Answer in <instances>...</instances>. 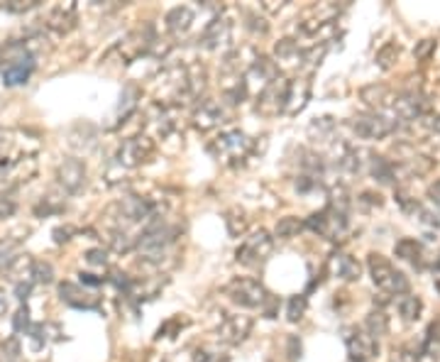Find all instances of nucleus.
Listing matches in <instances>:
<instances>
[{"instance_id": "nucleus-1", "label": "nucleus", "mask_w": 440, "mask_h": 362, "mask_svg": "<svg viewBox=\"0 0 440 362\" xmlns=\"http://www.w3.org/2000/svg\"><path fill=\"white\" fill-rule=\"evenodd\" d=\"M367 267H370L372 282H375L384 294H389V296H404V294H411L409 277H406L404 272H399V269L391 267V262L386 257L372 252L370 257H367Z\"/></svg>"}, {"instance_id": "nucleus-2", "label": "nucleus", "mask_w": 440, "mask_h": 362, "mask_svg": "<svg viewBox=\"0 0 440 362\" xmlns=\"http://www.w3.org/2000/svg\"><path fill=\"white\" fill-rule=\"evenodd\" d=\"M291 86H294V81H289L286 76H279L272 84H267L257 96V110L262 115H276L286 110L291 100Z\"/></svg>"}, {"instance_id": "nucleus-3", "label": "nucleus", "mask_w": 440, "mask_h": 362, "mask_svg": "<svg viewBox=\"0 0 440 362\" xmlns=\"http://www.w3.org/2000/svg\"><path fill=\"white\" fill-rule=\"evenodd\" d=\"M226 294L230 296L233 303H237V306L242 308H257L262 306V303L267 301V289L262 287L257 279H250V277H237L233 279L230 284L226 287Z\"/></svg>"}, {"instance_id": "nucleus-4", "label": "nucleus", "mask_w": 440, "mask_h": 362, "mask_svg": "<svg viewBox=\"0 0 440 362\" xmlns=\"http://www.w3.org/2000/svg\"><path fill=\"white\" fill-rule=\"evenodd\" d=\"M218 159H226V162H242L247 154L252 152V139L247 137L242 130H228L223 133L213 144H210Z\"/></svg>"}, {"instance_id": "nucleus-5", "label": "nucleus", "mask_w": 440, "mask_h": 362, "mask_svg": "<svg viewBox=\"0 0 440 362\" xmlns=\"http://www.w3.org/2000/svg\"><path fill=\"white\" fill-rule=\"evenodd\" d=\"M272 248H274L272 235L267 233L265 228H260V230H255L240 248H237L235 259L242 264H247V267H255V264L267 262V257L272 255Z\"/></svg>"}, {"instance_id": "nucleus-6", "label": "nucleus", "mask_w": 440, "mask_h": 362, "mask_svg": "<svg viewBox=\"0 0 440 362\" xmlns=\"http://www.w3.org/2000/svg\"><path fill=\"white\" fill-rule=\"evenodd\" d=\"M155 157V142L152 137H145V135H137V137H130L120 144L118 149V167H125V169H135L140 164L150 162Z\"/></svg>"}, {"instance_id": "nucleus-7", "label": "nucleus", "mask_w": 440, "mask_h": 362, "mask_svg": "<svg viewBox=\"0 0 440 362\" xmlns=\"http://www.w3.org/2000/svg\"><path fill=\"white\" fill-rule=\"evenodd\" d=\"M306 228H311L313 233L323 235L328 240H338L347 230V213H340L336 209H325L320 213H313L306 220Z\"/></svg>"}, {"instance_id": "nucleus-8", "label": "nucleus", "mask_w": 440, "mask_h": 362, "mask_svg": "<svg viewBox=\"0 0 440 362\" xmlns=\"http://www.w3.org/2000/svg\"><path fill=\"white\" fill-rule=\"evenodd\" d=\"M352 130L357 133V137L365 139H382L386 135H391L396 130V123L379 113H362L352 118Z\"/></svg>"}, {"instance_id": "nucleus-9", "label": "nucleus", "mask_w": 440, "mask_h": 362, "mask_svg": "<svg viewBox=\"0 0 440 362\" xmlns=\"http://www.w3.org/2000/svg\"><path fill=\"white\" fill-rule=\"evenodd\" d=\"M56 181L61 184V189L69 194H79L86 186V164L76 157H69L56 167Z\"/></svg>"}, {"instance_id": "nucleus-10", "label": "nucleus", "mask_w": 440, "mask_h": 362, "mask_svg": "<svg viewBox=\"0 0 440 362\" xmlns=\"http://www.w3.org/2000/svg\"><path fill=\"white\" fill-rule=\"evenodd\" d=\"M226 118H228V113L220 100L205 98V100H201L194 110V128L201 130V133H208V130L218 128Z\"/></svg>"}, {"instance_id": "nucleus-11", "label": "nucleus", "mask_w": 440, "mask_h": 362, "mask_svg": "<svg viewBox=\"0 0 440 362\" xmlns=\"http://www.w3.org/2000/svg\"><path fill=\"white\" fill-rule=\"evenodd\" d=\"M252 331V318L242 316V313H235V316H228L226 321L220 323L218 328V338L226 345H240V342L247 340Z\"/></svg>"}, {"instance_id": "nucleus-12", "label": "nucleus", "mask_w": 440, "mask_h": 362, "mask_svg": "<svg viewBox=\"0 0 440 362\" xmlns=\"http://www.w3.org/2000/svg\"><path fill=\"white\" fill-rule=\"evenodd\" d=\"M345 345L352 362H367L372 360V357H377V352H379V342L367 331H352L350 335L345 338Z\"/></svg>"}, {"instance_id": "nucleus-13", "label": "nucleus", "mask_w": 440, "mask_h": 362, "mask_svg": "<svg viewBox=\"0 0 440 362\" xmlns=\"http://www.w3.org/2000/svg\"><path fill=\"white\" fill-rule=\"evenodd\" d=\"M35 174H37V162H35V159H32V157L17 159V162L13 164V167L8 169L3 176H0V191L15 189V186L22 184V181H30Z\"/></svg>"}, {"instance_id": "nucleus-14", "label": "nucleus", "mask_w": 440, "mask_h": 362, "mask_svg": "<svg viewBox=\"0 0 440 362\" xmlns=\"http://www.w3.org/2000/svg\"><path fill=\"white\" fill-rule=\"evenodd\" d=\"M230 35H233V25L230 20H226V17H213V20L208 22V27L203 30V37H201V45L205 47V50H220V47H226L228 42H230Z\"/></svg>"}, {"instance_id": "nucleus-15", "label": "nucleus", "mask_w": 440, "mask_h": 362, "mask_svg": "<svg viewBox=\"0 0 440 362\" xmlns=\"http://www.w3.org/2000/svg\"><path fill=\"white\" fill-rule=\"evenodd\" d=\"M394 110L401 120H416L428 110V100L421 93H416V91H404V93L396 96Z\"/></svg>"}, {"instance_id": "nucleus-16", "label": "nucleus", "mask_w": 440, "mask_h": 362, "mask_svg": "<svg viewBox=\"0 0 440 362\" xmlns=\"http://www.w3.org/2000/svg\"><path fill=\"white\" fill-rule=\"evenodd\" d=\"M59 296H61V301L69 303V306H74V308H98L100 306V296L86 292L84 287H79V284H74V282L59 284Z\"/></svg>"}, {"instance_id": "nucleus-17", "label": "nucleus", "mask_w": 440, "mask_h": 362, "mask_svg": "<svg viewBox=\"0 0 440 362\" xmlns=\"http://www.w3.org/2000/svg\"><path fill=\"white\" fill-rule=\"evenodd\" d=\"M274 59H276V66H286V69H299V66H304V50H299V45H296L294 40H279L274 47Z\"/></svg>"}, {"instance_id": "nucleus-18", "label": "nucleus", "mask_w": 440, "mask_h": 362, "mask_svg": "<svg viewBox=\"0 0 440 362\" xmlns=\"http://www.w3.org/2000/svg\"><path fill=\"white\" fill-rule=\"evenodd\" d=\"M32 71H35V59H32V54H30L20 61L6 64V69H3V81H6V86H20L30 79Z\"/></svg>"}, {"instance_id": "nucleus-19", "label": "nucleus", "mask_w": 440, "mask_h": 362, "mask_svg": "<svg viewBox=\"0 0 440 362\" xmlns=\"http://www.w3.org/2000/svg\"><path fill=\"white\" fill-rule=\"evenodd\" d=\"M47 25H49L54 32H59V35L69 32L71 27L76 25V8H74V3H66V6H56L54 10L49 13V17H47Z\"/></svg>"}, {"instance_id": "nucleus-20", "label": "nucleus", "mask_w": 440, "mask_h": 362, "mask_svg": "<svg viewBox=\"0 0 440 362\" xmlns=\"http://www.w3.org/2000/svg\"><path fill=\"white\" fill-rule=\"evenodd\" d=\"M394 252H396V257L404 259V262H411L414 267H418V269H423V267H425V262H423L425 252H423V245H421L418 240H414V238H401L399 243H396Z\"/></svg>"}, {"instance_id": "nucleus-21", "label": "nucleus", "mask_w": 440, "mask_h": 362, "mask_svg": "<svg viewBox=\"0 0 440 362\" xmlns=\"http://www.w3.org/2000/svg\"><path fill=\"white\" fill-rule=\"evenodd\" d=\"M35 262L30 255H17V257L10 259L8 264V274L15 284H32V277H35Z\"/></svg>"}, {"instance_id": "nucleus-22", "label": "nucleus", "mask_w": 440, "mask_h": 362, "mask_svg": "<svg viewBox=\"0 0 440 362\" xmlns=\"http://www.w3.org/2000/svg\"><path fill=\"white\" fill-rule=\"evenodd\" d=\"M333 269H336L338 277L345 279V282H357L362 274V264L357 262L355 257H350V255H336V257H333Z\"/></svg>"}, {"instance_id": "nucleus-23", "label": "nucleus", "mask_w": 440, "mask_h": 362, "mask_svg": "<svg viewBox=\"0 0 440 362\" xmlns=\"http://www.w3.org/2000/svg\"><path fill=\"white\" fill-rule=\"evenodd\" d=\"M191 22H194V10L186 6L171 8V10L166 13V27H169V32H174V35L186 32L191 27Z\"/></svg>"}, {"instance_id": "nucleus-24", "label": "nucleus", "mask_w": 440, "mask_h": 362, "mask_svg": "<svg viewBox=\"0 0 440 362\" xmlns=\"http://www.w3.org/2000/svg\"><path fill=\"white\" fill-rule=\"evenodd\" d=\"M360 96L367 105H372V108H382V105L391 103V91H389V86H384V84L365 86V89L360 91Z\"/></svg>"}, {"instance_id": "nucleus-25", "label": "nucleus", "mask_w": 440, "mask_h": 362, "mask_svg": "<svg viewBox=\"0 0 440 362\" xmlns=\"http://www.w3.org/2000/svg\"><path fill=\"white\" fill-rule=\"evenodd\" d=\"M370 174L377 179V181H382V184H394L396 167L386 157H377V154H372V159H370Z\"/></svg>"}, {"instance_id": "nucleus-26", "label": "nucleus", "mask_w": 440, "mask_h": 362, "mask_svg": "<svg viewBox=\"0 0 440 362\" xmlns=\"http://www.w3.org/2000/svg\"><path fill=\"white\" fill-rule=\"evenodd\" d=\"M396 306H399V313L404 321H418L421 318V311H423V301H421L416 294H404V296H399V301H396Z\"/></svg>"}, {"instance_id": "nucleus-27", "label": "nucleus", "mask_w": 440, "mask_h": 362, "mask_svg": "<svg viewBox=\"0 0 440 362\" xmlns=\"http://www.w3.org/2000/svg\"><path fill=\"white\" fill-rule=\"evenodd\" d=\"M365 331L370 333L375 340L382 335H386V333H389V316H386L382 308H375V311L365 318Z\"/></svg>"}, {"instance_id": "nucleus-28", "label": "nucleus", "mask_w": 440, "mask_h": 362, "mask_svg": "<svg viewBox=\"0 0 440 362\" xmlns=\"http://www.w3.org/2000/svg\"><path fill=\"white\" fill-rule=\"evenodd\" d=\"M226 225L233 238H242L247 233V228H250V218H247V213L242 209H233L226 216Z\"/></svg>"}, {"instance_id": "nucleus-29", "label": "nucleus", "mask_w": 440, "mask_h": 362, "mask_svg": "<svg viewBox=\"0 0 440 362\" xmlns=\"http://www.w3.org/2000/svg\"><path fill=\"white\" fill-rule=\"evenodd\" d=\"M304 228H306L304 220H299L296 216H286V218H281L279 223H276L274 235L281 240H291V238H296V235H299Z\"/></svg>"}, {"instance_id": "nucleus-30", "label": "nucleus", "mask_w": 440, "mask_h": 362, "mask_svg": "<svg viewBox=\"0 0 440 362\" xmlns=\"http://www.w3.org/2000/svg\"><path fill=\"white\" fill-rule=\"evenodd\" d=\"M108 245L113 250H116V252H120V255H125V252H130L132 248H135L137 245V240L135 238H130V235L125 233V230H110L108 233Z\"/></svg>"}, {"instance_id": "nucleus-31", "label": "nucleus", "mask_w": 440, "mask_h": 362, "mask_svg": "<svg viewBox=\"0 0 440 362\" xmlns=\"http://www.w3.org/2000/svg\"><path fill=\"white\" fill-rule=\"evenodd\" d=\"M399 54H401V47L394 45V42H389V45H384L379 52H377V66H379V69H384V71L394 69Z\"/></svg>"}, {"instance_id": "nucleus-32", "label": "nucleus", "mask_w": 440, "mask_h": 362, "mask_svg": "<svg viewBox=\"0 0 440 362\" xmlns=\"http://www.w3.org/2000/svg\"><path fill=\"white\" fill-rule=\"evenodd\" d=\"M25 56H30V50H27L25 42H17V40L8 42V45L3 47V52H0V59L8 61V64H13V61L25 59Z\"/></svg>"}, {"instance_id": "nucleus-33", "label": "nucleus", "mask_w": 440, "mask_h": 362, "mask_svg": "<svg viewBox=\"0 0 440 362\" xmlns=\"http://www.w3.org/2000/svg\"><path fill=\"white\" fill-rule=\"evenodd\" d=\"M404 169L406 174H411V176H421V174H428L430 169H433V159L423 157V154H411L409 159L404 162Z\"/></svg>"}, {"instance_id": "nucleus-34", "label": "nucleus", "mask_w": 440, "mask_h": 362, "mask_svg": "<svg viewBox=\"0 0 440 362\" xmlns=\"http://www.w3.org/2000/svg\"><path fill=\"white\" fill-rule=\"evenodd\" d=\"M137 98H140V91H137V86L127 84L125 89H123V96H120V113H123V118H127V115L135 110Z\"/></svg>"}, {"instance_id": "nucleus-35", "label": "nucleus", "mask_w": 440, "mask_h": 362, "mask_svg": "<svg viewBox=\"0 0 440 362\" xmlns=\"http://www.w3.org/2000/svg\"><path fill=\"white\" fill-rule=\"evenodd\" d=\"M306 308H308V301H306V296H291L289 299V308H286V318H289V323H299L301 318L306 316Z\"/></svg>"}, {"instance_id": "nucleus-36", "label": "nucleus", "mask_w": 440, "mask_h": 362, "mask_svg": "<svg viewBox=\"0 0 440 362\" xmlns=\"http://www.w3.org/2000/svg\"><path fill=\"white\" fill-rule=\"evenodd\" d=\"M194 362H228V357L218 350V347H196L194 352Z\"/></svg>"}, {"instance_id": "nucleus-37", "label": "nucleus", "mask_w": 440, "mask_h": 362, "mask_svg": "<svg viewBox=\"0 0 440 362\" xmlns=\"http://www.w3.org/2000/svg\"><path fill=\"white\" fill-rule=\"evenodd\" d=\"M186 318H171V321H166L164 326L157 331V340H162V338H176V333H179V328H184L186 326Z\"/></svg>"}, {"instance_id": "nucleus-38", "label": "nucleus", "mask_w": 440, "mask_h": 362, "mask_svg": "<svg viewBox=\"0 0 440 362\" xmlns=\"http://www.w3.org/2000/svg\"><path fill=\"white\" fill-rule=\"evenodd\" d=\"M52 279H54V267L49 262H35V277H32V282L52 284Z\"/></svg>"}, {"instance_id": "nucleus-39", "label": "nucleus", "mask_w": 440, "mask_h": 362, "mask_svg": "<svg viewBox=\"0 0 440 362\" xmlns=\"http://www.w3.org/2000/svg\"><path fill=\"white\" fill-rule=\"evenodd\" d=\"M86 262L93 264V267H105L108 264V252L103 248H93V250H86Z\"/></svg>"}, {"instance_id": "nucleus-40", "label": "nucleus", "mask_w": 440, "mask_h": 362, "mask_svg": "<svg viewBox=\"0 0 440 362\" xmlns=\"http://www.w3.org/2000/svg\"><path fill=\"white\" fill-rule=\"evenodd\" d=\"M435 52V40H421L418 45H416V50H414V56L418 61H425V59H430V54Z\"/></svg>"}, {"instance_id": "nucleus-41", "label": "nucleus", "mask_w": 440, "mask_h": 362, "mask_svg": "<svg viewBox=\"0 0 440 362\" xmlns=\"http://www.w3.org/2000/svg\"><path fill=\"white\" fill-rule=\"evenodd\" d=\"M15 331L30 333V311H27V306H20V311L15 313Z\"/></svg>"}, {"instance_id": "nucleus-42", "label": "nucleus", "mask_w": 440, "mask_h": 362, "mask_svg": "<svg viewBox=\"0 0 440 362\" xmlns=\"http://www.w3.org/2000/svg\"><path fill=\"white\" fill-rule=\"evenodd\" d=\"M76 235V228L74 225H59V228L54 230V243L61 245V243H69L71 238Z\"/></svg>"}, {"instance_id": "nucleus-43", "label": "nucleus", "mask_w": 440, "mask_h": 362, "mask_svg": "<svg viewBox=\"0 0 440 362\" xmlns=\"http://www.w3.org/2000/svg\"><path fill=\"white\" fill-rule=\"evenodd\" d=\"M110 282L116 284L118 289H123V292H130V289H132L130 277H127V274H123V272H110Z\"/></svg>"}, {"instance_id": "nucleus-44", "label": "nucleus", "mask_w": 440, "mask_h": 362, "mask_svg": "<svg viewBox=\"0 0 440 362\" xmlns=\"http://www.w3.org/2000/svg\"><path fill=\"white\" fill-rule=\"evenodd\" d=\"M17 211L15 201L13 199H6V196H0V218H10L13 213Z\"/></svg>"}, {"instance_id": "nucleus-45", "label": "nucleus", "mask_w": 440, "mask_h": 362, "mask_svg": "<svg viewBox=\"0 0 440 362\" xmlns=\"http://www.w3.org/2000/svg\"><path fill=\"white\" fill-rule=\"evenodd\" d=\"M247 27H250L252 32H260V35H267V30H269V25H267L262 17H257V15H247Z\"/></svg>"}, {"instance_id": "nucleus-46", "label": "nucleus", "mask_w": 440, "mask_h": 362, "mask_svg": "<svg viewBox=\"0 0 440 362\" xmlns=\"http://www.w3.org/2000/svg\"><path fill=\"white\" fill-rule=\"evenodd\" d=\"M79 277H81V282L88 284V287H100V284L105 282L103 277H95V274H88V272H81Z\"/></svg>"}, {"instance_id": "nucleus-47", "label": "nucleus", "mask_w": 440, "mask_h": 362, "mask_svg": "<svg viewBox=\"0 0 440 362\" xmlns=\"http://www.w3.org/2000/svg\"><path fill=\"white\" fill-rule=\"evenodd\" d=\"M289 357L291 360L301 357V342H299V338H294V335L289 338Z\"/></svg>"}, {"instance_id": "nucleus-48", "label": "nucleus", "mask_w": 440, "mask_h": 362, "mask_svg": "<svg viewBox=\"0 0 440 362\" xmlns=\"http://www.w3.org/2000/svg\"><path fill=\"white\" fill-rule=\"evenodd\" d=\"M267 308H265V313H267V318H274V313H276V306H279V301H276L274 296H267ZM265 303H262V306H265Z\"/></svg>"}, {"instance_id": "nucleus-49", "label": "nucleus", "mask_w": 440, "mask_h": 362, "mask_svg": "<svg viewBox=\"0 0 440 362\" xmlns=\"http://www.w3.org/2000/svg\"><path fill=\"white\" fill-rule=\"evenodd\" d=\"M362 204H367V206H382V196L365 191V194H362Z\"/></svg>"}, {"instance_id": "nucleus-50", "label": "nucleus", "mask_w": 440, "mask_h": 362, "mask_svg": "<svg viewBox=\"0 0 440 362\" xmlns=\"http://www.w3.org/2000/svg\"><path fill=\"white\" fill-rule=\"evenodd\" d=\"M428 196H430V199H433V204H438V206H440V179H438V181H435V184H430Z\"/></svg>"}, {"instance_id": "nucleus-51", "label": "nucleus", "mask_w": 440, "mask_h": 362, "mask_svg": "<svg viewBox=\"0 0 440 362\" xmlns=\"http://www.w3.org/2000/svg\"><path fill=\"white\" fill-rule=\"evenodd\" d=\"M30 289H32V284H15L17 299H20V301H25V299H27V294H30Z\"/></svg>"}, {"instance_id": "nucleus-52", "label": "nucleus", "mask_w": 440, "mask_h": 362, "mask_svg": "<svg viewBox=\"0 0 440 362\" xmlns=\"http://www.w3.org/2000/svg\"><path fill=\"white\" fill-rule=\"evenodd\" d=\"M6 311H8V294L6 289H0V318L6 316Z\"/></svg>"}, {"instance_id": "nucleus-53", "label": "nucleus", "mask_w": 440, "mask_h": 362, "mask_svg": "<svg viewBox=\"0 0 440 362\" xmlns=\"http://www.w3.org/2000/svg\"><path fill=\"white\" fill-rule=\"evenodd\" d=\"M430 128H433L435 133H440V115H438V118H433V123H430Z\"/></svg>"}, {"instance_id": "nucleus-54", "label": "nucleus", "mask_w": 440, "mask_h": 362, "mask_svg": "<svg viewBox=\"0 0 440 362\" xmlns=\"http://www.w3.org/2000/svg\"><path fill=\"white\" fill-rule=\"evenodd\" d=\"M433 282H435V287H438V292H440V269H438V272H435Z\"/></svg>"}]
</instances>
